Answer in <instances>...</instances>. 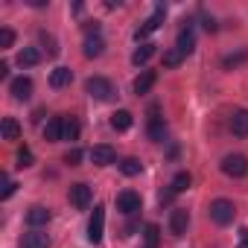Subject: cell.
<instances>
[{
    "label": "cell",
    "mask_w": 248,
    "mask_h": 248,
    "mask_svg": "<svg viewBox=\"0 0 248 248\" xmlns=\"http://www.w3.org/2000/svg\"><path fill=\"white\" fill-rule=\"evenodd\" d=\"M67 199H70V204L76 207V210H85L88 204H91V187L88 184H70V190H67Z\"/></svg>",
    "instance_id": "8992f818"
},
{
    "label": "cell",
    "mask_w": 248,
    "mask_h": 248,
    "mask_svg": "<svg viewBox=\"0 0 248 248\" xmlns=\"http://www.w3.org/2000/svg\"><path fill=\"white\" fill-rule=\"evenodd\" d=\"M190 184H193V175L181 170V172H175V178H172L170 190H172V193H184V190H190Z\"/></svg>",
    "instance_id": "cb8c5ba5"
},
{
    "label": "cell",
    "mask_w": 248,
    "mask_h": 248,
    "mask_svg": "<svg viewBox=\"0 0 248 248\" xmlns=\"http://www.w3.org/2000/svg\"><path fill=\"white\" fill-rule=\"evenodd\" d=\"M149 138H152V143H164V138H167V123L158 117V108H152V120H149Z\"/></svg>",
    "instance_id": "9a60e30c"
},
{
    "label": "cell",
    "mask_w": 248,
    "mask_h": 248,
    "mask_svg": "<svg viewBox=\"0 0 248 248\" xmlns=\"http://www.w3.org/2000/svg\"><path fill=\"white\" fill-rule=\"evenodd\" d=\"M111 129H114V132H129V129H132V111H126V108L114 111V114H111Z\"/></svg>",
    "instance_id": "ac0fdd59"
},
{
    "label": "cell",
    "mask_w": 248,
    "mask_h": 248,
    "mask_svg": "<svg viewBox=\"0 0 248 248\" xmlns=\"http://www.w3.org/2000/svg\"><path fill=\"white\" fill-rule=\"evenodd\" d=\"M91 161H93L96 167H108V164H114V161H117V152H114V146L99 143V146H93V149H91Z\"/></svg>",
    "instance_id": "8fae6325"
},
{
    "label": "cell",
    "mask_w": 248,
    "mask_h": 248,
    "mask_svg": "<svg viewBox=\"0 0 248 248\" xmlns=\"http://www.w3.org/2000/svg\"><path fill=\"white\" fill-rule=\"evenodd\" d=\"M152 56H155V44H149V41H146V44H140V47L132 53V64H135V67H143Z\"/></svg>",
    "instance_id": "7402d4cb"
},
{
    "label": "cell",
    "mask_w": 248,
    "mask_h": 248,
    "mask_svg": "<svg viewBox=\"0 0 248 248\" xmlns=\"http://www.w3.org/2000/svg\"><path fill=\"white\" fill-rule=\"evenodd\" d=\"M85 93L91 99H96V102H108V99H114V85L105 76H91L85 82Z\"/></svg>",
    "instance_id": "6da1fadb"
},
{
    "label": "cell",
    "mask_w": 248,
    "mask_h": 248,
    "mask_svg": "<svg viewBox=\"0 0 248 248\" xmlns=\"http://www.w3.org/2000/svg\"><path fill=\"white\" fill-rule=\"evenodd\" d=\"M79 161H82V152H79V149H67V152H64V164L79 167Z\"/></svg>",
    "instance_id": "836d02e7"
},
{
    "label": "cell",
    "mask_w": 248,
    "mask_h": 248,
    "mask_svg": "<svg viewBox=\"0 0 248 248\" xmlns=\"http://www.w3.org/2000/svg\"><path fill=\"white\" fill-rule=\"evenodd\" d=\"M15 62H18V67H35V64L41 62V50H38V47H24Z\"/></svg>",
    "instance_id": "d6986e66"
},
{
    "label": "cell",
    "mask_w": 248,
    "mask_h": 248,
    "mask_svg": "<svg viewBox=\"0 0 248 248\" xmlns=\"http://www.w3.org/2000/svg\"><path fill=\"white\" fill-rule=\"evenodd\" d=\"M187 228H190V213L181 210V207H175L172 216H170V231H172V236H184Z\"/></svg>",
    "instance_id": "7c38bea8"
},
{
    "label": "cell",
    "mask_w": 248,
    "mask_h": 248,
    "mask_svg": "<svg viewBox=\"0 0 248 248\" xmlns=\"http://www.w3.org/2000/svg\"><path fill=\"white\" fill-rule=\"evenodd\" d=\"M219 167H222V172H225L228 178H242V175L248 172V158L239 155V152H233V155H225Z\"/></svg>",
    "instance_id": "3957f363"
},
{
    "label": "cell",
    "mask_w": 248,
    "mask_h": 248,
    "mask_svg": "<svg viewBox=\"0 0 248 248\" xmlns=\"http://www.w3.org/2000/svg\"><path fill=\"white\" fill-rule=\"evenodd\" d=\"M239 248H248V228L239 231Z\"/></svg>",
    "instance_id": "d590c367"
},
{
    "label": "cell",
    "mask_w": 248,
    "mask_h": 248,
    "mask_svg": "<svg viewBox=\"0 0 248 248\" xmlns=\"http://www.w3.org/2000/svg\"><path fill=\"white\" fill-rule=\"evenodd\" d=\"M0 132H3V140H18V138H21V126H18V120L6 117L3 123H0Z\"/></svg>",
    "instance_id": "603a6c76"
},
{
    "label": "cell",
    "mask_w": 248,
    "mask_h": 248,
    "mask_svg": "<svg viewBox=\"0 0 248 248\" xmlns=\"http://www.w3.org/2000/svg\"><path fill=\"white\" fill-rule=\"evenodd\" d=\"M175 50H178L181 56H190V53L196 50V32H193V24L181 27V32H178V41H175Z\"/></svg>",
    "instance_id": "9c48e42d"
},
{
    "label": "cell",
    "mask_w": 248,
    "mask_h": 248,
    "mask_svg": "<svg viewBox=\"0 0 248 248\" xmlns=\"http://www.w3.org/2000/svg\"><path fill=\"white\" fill-rule=\"evenodd\" d=\"M41 44L47 47V56H59V47H56V38L50 32H41Z\"/></svg>",
    "instance_id": "d6a6232c"
},
{
    "label": "cell",
    "mask_w": 248,
    "mask_h": 248,
    "mask_svg": "<svg viewBox=\"0 0 248 248\" xmlns=\"http://www.w3.org/2000/svg\"><path fill=\"white\" fill-rule=\"evenodd\" d=\"M228 129L236 135V138H248V108H236L228 120Z\"/></svg>",
    "instance_id": "52a82bcc"
},
{
    "label": "cell",
    "mask_w": 248,
    "mask_h": 248,
    "mask_svg": "<svg viewBox=\"0 0 248 248\" xmlns=\"http://www.w3.org/2000/svg\"><path fill=\"white\" fill-rule=\"evenodd\" d=\"M32 164H35L32 149H30V146H21V149H18V167H21V170H27V167H32Z\"/></svg>",
    "instance_id": "4316f807"
},
{
    "label": "cell",
    "mask_w": 248,
    "mask_h": 248,
    "mask_svg": "<svg viewBox=\"0 0 248 248\" xmlns=\"http://www.w3.org/2000/svg\"><path fill=\"white\" fill-rule=\"evenodd\" d=\"M210 222L213 225H231L233 222V216H236V207H233V202L231 199H216V202H210Z\"/></svg>",
    "instance_id": "7a4b0ae2"
},
{
    "label": "cell",
    "mask_w": 248,
    "mask_h": 248,
    "mask_svg": "<svg viewBox=\"0 0 248 248\" xmlns=\"http://www.w3.org/2000/svg\"><path fill=\"white\" fill-rule=\"evenodd\" d=\"M70 82H73V70H70V67H56V70L50 73V88H56V91H59V88H67Z\"/></svg>",
    "instance_id": "ffe728a7"
},
{
    "label": "cell",
    "mask_w": 248,
    "mask_h": 248,
    "mask_svg": "<svg viewBox=\"0 0 248 248\" xmlns=\"http://www.w3.org/2000/svg\"><path fill=\"white\" fill-rule=\"evenodd\" d=\"M41 117H44V108H38V111L32 114V123H41Z\"/></svg>",
    "instance_id": "74e56055"
},
{
    "label": "cell",
    "mask_w": 248,
    "mask_h": 248,
    "mask_svg": "<svg viewBox=\"0 0 248 248\" xmlns=\"http://www.w3.org/2000/svg\"><path fill=\"white\" fill-rule=\"evenodd\" d=\"M161 24H164V6H155V12H152V15H149V18L143 21V27H140L138 32H135V38L140 41V38H146V35H152V32H155V30H158Z\"/></svg>",
    "instance_id": "ba28073f"
},
{
    "label": "cell",
    "mask_w": 248,
    "mask_h": 248,
    "mask_svg": "<svg viewBox=\"0 0 248 248\" xmlns=\"http://www.w3.org/2000/svg\"><path fill=\"white\" fill-rule=\"evenodd\" d=\"M64 138H67V140H76V138H79V120H76V117H70V120L64 123Z\"/></svg>",
    "instance_id": "f546056e"
},
{
    "label": "cell",
    "mask_w": 248,
    "mask_h": 248,
    "mask_svg": "<svg viewBox=\"0 0 248 248\" xmlns=\"http://www.w3.org/2000/svg\"><path fill=\"white\" fill-rule=\"evenodd\" d=\"M204 30H207V32H216V21H213L210 15H204Z\"/></svg>",
    "instance_id": "e575fe53"
},
{
    "label": "cell",
    "mask_w": 248,
    "mask_h": 248,
    "mask_svg": "<svg viewBox=\"0 0 248 248\" xmlns=\"http://www.w3.org/2000/svg\"><path fill=\"white\" fill-rule=\"evenodd\" d=\"M181 59H184V56H181L178 50H167V53H164V67H178Z\"/></svg>",
    "instance_id": "1f68e13d"
},
{
    "label": "cell",
    "mask_w": 248,
    "mask_h": 248,
    "mask_svg": "<svg viewBox=\"0 0 248 248\" xmlns=\"http://www.w3.org/2000/svg\"><path fill=\"white\" fill-rule=\"evenodd\" d=\"M9 76V64L6 62H0V79H6Z\"/></svg>",
    "instance_id": "8d00e7d4"
},
{
    "label": "cell",
    "mask_w": 248,
    "mask_h": 248,
    "mask_svg": "<svg viewBox=\"0 0 248 248\" xmlns=\"http://www.w3.org/2000/svg\"><path fill=\"white\" fill-rule=\"evenodd\" d=\"M140 196L135 193V190H123V193H117V210L120 213H126V216H132V213H138L140 210Z\"/></svg>",
    "instance_id": "5b68a950"
},
{
    "label": "cell",
    "mask_w": 248,
    "mask_h": 248,
    "mask_svg": "<svg viewBox=\"0 0 248 248\" xmlns=\"http://www.w3.org/2000/svg\"><path fill=\"white\" fill-rule=\"evenodd\" d=\"M158 225H146L143 228V239H146V248H158Z\"/></svg>",
    "instance_id": "83f0119b"
},
{
    "label": "cell",
    "mask_w": 248,
    "mask_h": 248,
    "mask_svg": "<svg viewBox=\"0 0 248 248\" xmlns=\"http://www.w3.org/2000/svg\"><path fill=\"white\" fill-rule=\"evenodd\" d=\"M9 93H12L18 102L30 99V96H32V79H30V76H18V79H12V82H9Z\"/></svg>",
    "instance_id": "30bf717a"
},
{
    "label": "cell",
    "mask_w": 248,
    "mask_h": 248,
    "mask_svg": "<svg viewBox=\"0 0 248 248\" xmlns=\"http://www.w3.org/2000/svg\"><path fill=\"white\" fill-rule=\"evenodd\" d=\"M21 248H50V236H47L44 231L32 228V231H27V233L21 236Z\"/></svg>",
    "instance_id": "4fadbf2b"
},
{
    "label": "cell",
    "mask_w": 248,
    "mask_h": 248,
    "mask_svg": "<svg viewBox=\"0 0 248 248\" xmlns=\"http://www.w3.org/2000/svg\"><path fill=\"white\" fill-rule=\"evenodd\" d=\"M50 219H53V213H50L44 204H35V207L27 210V222H30L32 228H41V225H47Z\"/></svg>",
    "instance_id": "2e32d148"
},
{
    "label": "cell",
    "mask_w": 248,
    "mask_h": 248,
    "mask_svg": "<svg viewBox=\"0 0 248 248\" xmlns=\"http://www.w3.org/2000/svg\"><path fill=\"white\" fill-rule=\"evenodd\" d=\"M0 184H3V190H0V199H9V196L15 193V187H18V184H15L6 172H0Z\"/></svg>",
    "instance_id": "f1b7e54d"
},
{
    "label": "cell",
    "mask_w": 248,
    "mask_h": 248,
    "mask_svg": "<svg viewBox=\"0 0 248 248\" xmlns=\"http://www.w3.org/2000/svg\"><path fill=\"white\" fill-rule=\"evenodd\" d=\"M140 170H143V164H140L138 158H126V161L120 164V172L129 175V178H132V175H140Z\"/></svg>",
    "instance_id": "484cf974"
},
{
    "label": "cell",
    "mask_w": 248,
    "mask_h": 248,
    "mask_svg": "<svg viewBox=\"0 0 248 248\" xmlns=\"http://www.w3.org/2000/svg\"><path fill=\"white\" fill-rule=\"evenodd\" d=\"M12 44H15V32L9 27H3V30H0V50H9Z\"/></svg>",
    "instance_id": "4dcf8cb0"
},
{
    "label": "cell",
    "mask_w": 248,
    "mask_h": 248,
    "mask_svg": "<svg viewBox=\"0 0 248 248\" xmlns=\"http://www.w3.org/2000/svg\"><path fill=\"white\" fill-rule=\"evenodd\" d=\"M82 53H85V59H99V56L105 53V41H102V35H88Z\"/></svg>",
    "instance_id": "e0dca14e"
},
{
    "label": "cell",
    "mask_w": 248,
    "mask_h": 248,
    "mask_svg": "<svg viewBox=\"0 0 248 248\" xmlns=\"http://www.w3.org/2000/svg\"><path fill=\"white\" fill-rule=\"evenodd\" d=\"M102 233H105V207L96 204L93 213H91V219H88V239L93 245H99L102 242Z\"/></svg>",
    "instance_id": "277c9868"
},
{
    "label": "cell",
    "mask_w": 248,
    "mask_h": 248,
    "mask_svg": "<svg viewBox=\"0 0 248 248\" xmlns=\"http://www.w3.org/2000/svg\"><path fill=\"white\" fill-rule=\"evenodd\" d=\"M245 59H248V50H239V53H228V56L222 59V67H225V70H233V67H239Z\"/></svg>",
    "instance_id": "d4e9b609"
},
{
    "label": "cell",
    "mask_w": 248,
    "mask_h": 248,
    "mask_svg": "<svg viewBox=\"0 0 248 248\" xmlns=\"http://www.w3.org/2000/svg\"><path fill=\"white\" fill-rule=\"evenodd\" d=\"M64 117H50V123L44 126V140H50V143H56V140H62L64 138Z\"/></svg>",
    "instance_id": "5bb4252c"
},
{
    "label": "cell",
    "mask_w": 248,
    "mask_h": 248,
    "mask_svg": "<svg viewBox=\"0 0 248 248\" xmlns=\"http://www.w3.org/2000/svg\"><path fill=\"white\" fill-rule=\"evenodd\" d=\"M155 79H158V73H155V70H143V73L135 79V93H138V96L149 93V88L155 85Z\"/></svg>",
    "instance_id": "44dd1931"
}]
</instances>
